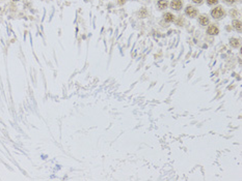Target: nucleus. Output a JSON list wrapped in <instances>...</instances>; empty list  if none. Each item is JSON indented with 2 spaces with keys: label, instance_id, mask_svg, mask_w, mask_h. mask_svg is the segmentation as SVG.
I'll return each mask as SVG.
<instances>
[{
  "label": "nucleus",
  "instance_id": "3",
  "mask_svg": "<svg viewBox=\"0 0 242 181\" xmlns=\"http://www.w3.org/2000/svg\"><path fill=\"white\" fill-rule=\"evenodd\" d=\"M183 6V1L182 0H173L171 2V7L174 11H180Z\"/></svg>",
  "mask_w": 242,
  "mask_h": 181
},
{
  "label": "nucleus",
  "instance_id": "10",
  "mask_svg": "<svg viewBox=\"0 0 242 181\" xmlns=\"http://www.w3.org/2000/svg\"><path fill=\"white\" fill-rule=\"evenodd\" d=\"M218 1H219V0H207V4L208 5H214V4H217Z\"/></svg>",
  "mask_w": 242,
  "mask_h": 181
},
{
  "label": "nucleus",
  "instance_id": "4",
  "mask_svg": "<svg viewBox=\"0 0 242 181\" xmlns=\"http://www.w3.org/2000/svg\"><path fill=\"white\" fill-rule=\"evenodd\" d=\"M207 33H208L209 35H217V34L219 33V29H218V27H217L216 25L212 24V25L209 26L208 29H207Z\"/></svg>",
  "mask_w": 242,
  "mask_h": 181
},
{
  "label": "nucleus",
  "instance_id": "14",
  "mask_svg": "<svg viewBox=\"0 0 242 181\" xmlns=\"http://www.w3.org/2000/svg\"><path fill=\"white\" fill-rule=\"evenodd\" d=\"M14 1H19V0H14Z\"/></svg>",
  "mask_w": 242,
  "mask_h": 181
},
{
  "label": "nucleus",
  "instance_id": "1",
  "mask_svg": "<svg viewBox=\"0 0 242 181\" xmlns=\"http://www.w3.org/2000/svg\"><path fill=\"white\" fill-rule=\"evenodd\" d=\"M224 15H226V11H224V9L221 6H216L215 8H213L211 11V16L213 17V19H216V20L224 18Z\"/></svg>",
  "mask_w": 242,
  "mask_h": 181
},
{
  "label": "nucleus",
  "instance_id": "13",
  "mask_svg": "<svg viewBox=\"0 0 242 181\" xmlns=\"http://www.w3.org/2000/svg\"><path fill=\"white\" fill-rule=\"evenodd\" d=\"M125 1L126 0H117V2H119V4H124V3H125Z\"/></svg>",
  "mask_w": 242,
  "mask_h": 181
},
{
  "label": "nucleus",
  "instance_id": "2",
  "mask_svg": "<svg viewBox=\"0 0 242 181\" xmlns=\"http://www.w3.org/2000/svg\"><path fill=\"white\" fill-rule=\"evenodd\" d=\"M185 14L190 18H194V17L197 16V9L195 7L191 6V5H188L185 8Z\"/></svg>",
  "mask_w": 242,
  "mask_h": 181
},
{
  "label": "nucleus",
  "instance_id": "8",
  "mask_svg": "<svg viewBox=\"0 0 242 181\" xmlns=\"http://www.w3.org/2000/svg\"><path fill=\"white\" fill-rule=\"evenodd\" d=\"M233 26H234V28H235V29L237 30L238 32H241V30H242V26H241V22H240L239 20H235V21H233Z\"/></svg>",
  "mask_w": 242,
  "mask_h": 181
},
{
  "label": "nucleus",
  "instance_id": "5",
  "mask_svg": "<svg viewBox=\"0 0 242 181\" xmlns=\"http://www.w3.org/2000/svg\"><path fill=\"white\" fill-rule=\"evenodd\" d=\"M209 22H210V20H209V18L206 15H202V16L199 17V23L202 26H207L209 24Z\"/></svg>",
  "mask_w": 242,
  "mask_h": 181
},
{
  "label": "nucleus",
  "instance_id": "6",
  "mask_svg": "<svg viewBox=\"0 0 242 181\" xmlns=\"http://www.w3.org/2000/svg\"><path fill=\"white\" fill-rule=\"evenodd\" d=\"M163 19L166 23H171L175 20V16L171 13H166V14L163 15Z\"/></svg>",
  "mask_w": 242,
  "mask_h": 181
},
{
  "label": "nucleus",
  "instance_id": "12",
  "mask_svg": "<svg viewBox=\"0 0 242 181\" xmlns=\"http://www.w3.org/2000/svg\"><path fill=\"white\" fill-rule=\"evenodd\" d=\"M194 3H197V4H201L202 2H203V0H192Z\"/></svg>",
  "mask_w": 242,
  "mask_h": 181
},
{
  "label": "nucleus",
  "instance_id": "9",
  "mask_svg": "<svg viewBox=\"0 0 242 181\" xmlns=\"http://www.w3.org/2000/svg\"><path fill=\"white\" fill-rule=\"evenodd\" d=\"M230 45H231V47H233V48H238V47H239V45H240L239 39H230Z\"/></svg>",
  "mask_w": 242,
  "mask_h": 181
},
{
  "label": "nucleus",
  "instance_id": "11",
  "mask_svg": "<svg viewBox=\"0 0 242 181\" xmlns=\"http://www.w3.org/2000/svg\"><path fill=\"white\" fill-rule=\"evenodd\" d=\"M224 1L228 4H233V3L236 2V0H224Z\"/></svg>",
  "mask_w": 242,
  "mask_h": 181
},
{
  "label": "nucleus",
  "instance_id": "7",
  "mask_svg": "<svg viewBox=\"0 0 242 181\" xmlns=\"http://www.w3.org/2000/svg\"><path fill=\"white\" fill-rule=\"evenodd\" d=\"M157 4L160 9H165L168 5V2H167V0H158Z\"/></svg>",
  "mask_w": 242,
  "mask_h": 181
}]
</instances>
